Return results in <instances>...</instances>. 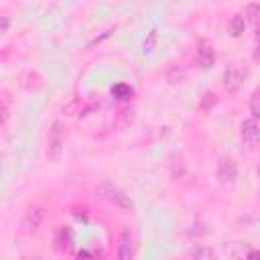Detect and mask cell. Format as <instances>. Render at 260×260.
I'll use <instances>...</instances> for the list:
<instances>
[{
	"mask_svg": "<svg viewBox=\"0 0 260 260\" xmlns=\"http://www.w3.org/2000/svg\"><path fill=\"white\" fill-rule=\"evenodd\" d=\"M98 193L104 195L110 203H114L118 209H122V211H126V213L134 211V203H132L130 195H126L120 187H116V185H112V183H102V185H98Z\"/></svg>",
	"mask_w": 260,
	"mask_h": 260,
	"instance_id": "1",
	"label": "cell"
},
{
	"mask_svg": "<svg viewBox=\"0 0 260 260\" xmlns=\"http://www.w3.org/2000/svg\"><path fill=\"white\" fill-rule=\"evenodd\" d=\"M63 146H65V130L61 122H53L49 136H47V156L53 162H59L63 156Z\"/></svg>",
	"mask_w": 260,
	"mask_h": 260,
	"instance_id": "2",
	"label": "cell"
},
{
	"mask_svg": "<svg viewBox=\"0 0 260 260\" xmlns=\"http://www.w3.org/2000/svg\"><path fill=\"white\" fill-rule=\"evenodd\" d=\"M238 179V165L232 156H223L217 162V181L221 187H232Z\"/></svg>",
	"mask_w": 260,
	"mask_h": 260,
	"instance_id": "3",
	"label": "cell"
},
{
	"mask_svg": "<svg viewBox=\"0 0 260 260\" xmlns=\"http://www.w3.org/2000/svg\"><path fill=\"white\" fill-rule=\"evenodd\" d=\"M244 79H246V69L240 63H232V65L225 67V71H223V87L230 93L238 91L242 87Z\"/></svg>",
	"mask_w": 260,
	"mask_h": 260,
	"instance_id": "4",
	"label": "cell"
},
{
	"mask_svg": "<svg viewBox=\"0 0 260 260\" xmlns=\"http://www.w3.org/2000/svg\"><path fill=\"white\" fill-rule=\"evenodd\" d=\"M240 138L250 148H256L260 144V126H258V122L254 118L252 120H244L240 124Z\"/></svg>",
	"mask_w": 260,
	"mask_h": 260,
	"instance_id": "5",
	"label": "cell"
},
{
	"mask_svg": "<svg viewBox=\"0 0 260 260\" xmlns=\"http://www.w3.org/2000/svg\"><path fill=\"white\" fill-rule=\"evenodd\" d=\"M195 63L201 69H211L215 63V49L209 41H199L197 51H195Z\"/></svg>",
	"mask_w": 260,
	"mask_h": 260,
	"instance_id": "6",
	"label": "cell"
},
{
	"mask_svg": "<svg viewBox=\"0 0 260 260\" xmlns=\"http://www.w3.org/2000/svg\"><path fill=\"white\" fill-rule=\"evenodd\" d=\"M134 258V244L130 230H122L118 236V248H116V260H132Z\"/></svg>",
	"mask_w": 260,
	"mask_h": 260,
	"instance_id": "7",
	"label": "cell"
},
{
	"mask_svg": "<svg viewBox=\"0 0 260 260\" xmlns=\"http://www.w3.org/2000/svg\"><path fill=\"white\" fill-rule=\"evenodd\" d=\"M18 83H20V87L26 89V91H37V89H41V87L45 85V79H43V75H41L37 69H26V71L20 73Z\"/></svg>",
	"mask_w": 260,
	"mask_h": 260,
	"instance_id": "8",
	"label": "cell"
},
{
	"mask_svg": "<svg viewBox=\"0 0 260 260\" xmlns=\"http://www.w3.org/2000/svg\"><path fill=\"white\" fill-rule=\"evenodd\" d=\"M43 219H45V207L32 203V205L26 207L22 221H24V228H26V230H37V228L43 223Z\"/></svg>",
	"mask_w": 260,
	"mask_h": 260,
	"instance_id": "9",
	"label": "cell"
},
{
	"mask_svg": "<svg viewBox=\"0 0 260 260\" xmlns=\"http://www.w3.org/2000/svg\"><path fill=\"white\" fill-rule=\"evenodd\" d=\"M187 258H189V260H215V252H213L209 246L195 244V246H191Z\"/></svg>",
	"mask_w": 260,
	"mask_h": 260,
	"instance_id": "10",
	"label": "cell"
},
{
	"mask_svg": "<svg viewBox=\"0 0 260 260\" xmlns=\"http://www.w3.org/2000/svg\"><path fill=\"white\" fill-rule=\"evenodd\" d=\"M225 252L234 258V260H246L248 258V254L252 252V248L248 246V244H240V242H234V244H230L228 248H225Z\"/></svg>",
	"mask_w": 260,
	"mask_h": 260,
	"instance_id": "11",
	"label": "cell"
},
{
	"mask_svg": "<svg viewBox=\"0 0 260 260\" xmlns=\"http://www.w3.org/2000/svg\"><path fill=\"white\" fill-rule=\"evenodd\" d=\"M187 79V69L183 67V65H173L169 71H167V81L171 83V85H179V83H183Z\"/></svg>",
	"mask_w": 260,
	"mask_h": 260,
	"instance_id": "12",
	"label": "cell"
},
{
	"mask_svg": "<svg viewBox=\"0 0 260 260\" xmlns=\"http://www.w3.org/2000/svg\"><path fill=\"white\" fill-rule=\"evenodd\" d=\"M112 95H114L116 100H120V102H128V100H132V95H134V89H132L128 83L120 81V83L112 85Z\"/></svg>",
	"mask_w": 260,
	"mask_h": 260,
	"instance_id": "13",
	"label": "cell"
},
{
	"mask_svg": "<svg viewBox=\"0 0 260 260\" xmlns=\"http://www.w3.org/2000/svg\"><path fill=\"white\" fill-rule=\"evenodd\" d=\"M230 28H232V35L234 37H242L244 30H246V16L244 14H236L230 22Z\"/></svg>",
	"mask_w": 260,
	"mask_h": 260,
	"instance_id": "14",
	"label": "cell"
},
{
	"mask_svg": "<svg viewBox=\"0 0 260 260\" xmlns=\"http://www.w3.org/2000/svg\"><path fill=\"white\" fill-rule=\"evenodd\" d=\"M156 41H158V32H156V28H152L148 35H146V39H144V53H152L154 51V47H156Z\"/></svg>",
	"mask_w": 260,
	"mask_h": 260,
	"instance_id": "15",
	"label": "cell"
},
{
	"mask_svg": "<svg viewBox=\"0 0 260 260\" xmlns=\"http://www.w3.org/2000/svg\"><path fill=\"white\" fill-rule=\"evenodd\" d=\"M215 104H217V95H215L213 91H205L203 98H201V110H203V112H209Z\"/></svg>",
	"mask_w": 260,
	"mask_h": 260,
	"instance_id": "16",
	"label": "cell"
},
{
	"mask_svg": "<svg viewBox=\"0 0 260 260\" xmlns=\"http://www.w3.org/2000/svg\"><path fill=\"white\" fill-rule=\"evenodd\" d=\"M250 112H252L254 120H260V89L254 91L250 98Z\"/></svg>",
	"mask_w": 260,
	"mask_h": 260,
	"instance_id": "17",
	"label": "cell"
},
{
	"mask_svg": "<svg viewBox=\"0 0 260 260\" xmlns=\"http://www.w3.org/2000/svg\"><path fill=\"white\" fill-rule=\"evenodd\" d=\"M77 106H79V102H77V100H71L67 106H63V114H65V116H73V114H77V112H75Z\"/></svg>",
	"mask_w": 260,
	"mask_h": 260,
	"instance_id": "18",
	"label": "cell"
},
{
	"mask_svg": "<svg viewBox=\"0 0 260 260\" xmlns=\"http://www.w3.org/2000/svg\"><path fill=\"white\" fill-rule=\"evenodd\" d=\"M112 32H114V28H108V30H106V32H104L102 37H98V39H93V41L89 43V47H93V45H98V43H102V41H104V39H108V37H110Z\"/></svg>",
	"mask_w": 260,
	"mask_h": 260,
	"instance_id": "19",
	"label": "cell"
},
{
	"mask_svg": "<svg viewBox=\"0 0 260 260\" xmlns=\"http://www.w3.org/2000/svg\"><path fill=\"white\" fill-rule=\"evenodd\" d=\"M10 26V18L8 16H0V32H6Z\"/></svg>",
	"mask_w": 260,
	"mask_h": 260,
	"instance_id": "20",
	"label": "cell"
},
{
	"mask_svg": "<svg viewBox=\"0 0 260 260\" xmlns=\"http://www.w3.org/2000/svg\"><path fill=\"white\" fill-rule=\"evenodd\" d=\"M246 260H260V250H252Z\"/></svg>",
	"mask_w": 260,
	"mask_h": 260,
	"instance_id": "21",
	"label": "cell"
},
{
	"mask_svg": "<svg viewBox=\"0 0 260 260\" xmlns=\"http://www.w3.org/2000/svg\"><path fill=\"white\" fill-rule=\"evenodd\" d=\"M256 39H258V45H260V16L256 18Z\"/></svg>",
	"mask_w": 260,
	"mask_h": 260,
	"instance_id": "22",
	"label": "cell"
},
{
	"mask_svg": "<svg viewBox=\"0 0 260 260\" xmlns=\"http://www.w3.org/2000/svg\"><path fill=\"white\" fill-rule=\"evenodd\" d=\"M254 59H256V61H260V45H258V47H256V51H254Z\"/></svg>",
	"mask_w": 260,
	"mask_h": 260,
	"instance_id": "23",
	"label": "cell"
},
{
	"mask_svg": "<svg viewBox=\"0 0 260 260\" xmlns=\"http://www.w3.org/2000/svg\"><path fill=\"white\" fill-rule=\"evenodd\" d=\"M258 175H260V167H258Z\"/></svg>",
	"mask_w": 260,
	"mask_h": 260,
	"instance_id": "24",
	"label": "cell"
}]
</instances>
